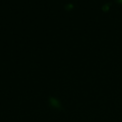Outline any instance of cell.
I'll return each mask as SVG.
<instances>
[{"label": "cell", "instance_id": "7a4b0ae2", "mask_svg": "<svg viewBox=\"0 0 122 122\" xmlns=\"http://www.w3.org/2000/svg\"><path fill=\"white\" fill-rule=\"evenodd\" d=\"M119 2H122V0H119Z\"/></svg>", "mask_w": 122, "mask_h": 122}, {"label": "cell", "instance_id": "6da1fadb", "mask_svg": "<svg viewBox=\"0 0 122 122\" xmlns=\"http://www.w3.org/2000/svg\"><path fill=\"white\" fill-rule=\"evenodd\" d=\"M50 102H51V105L53 106L54 108H60V107H61L59 101H58L57 99L53 98V97H51V98H50Z\"/></svg>", "mask_w": 122, "mask_h": 122}]
</instances>
